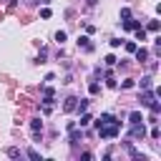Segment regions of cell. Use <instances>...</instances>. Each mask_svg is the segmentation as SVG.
<instances>
[{"mask_svg":"<svg viewBox=\"0 0 161 161\" xmlns=\"http://www.w3.org/2000/svg\"><path fill=\"white\" fill-rule=\"evenodd\" d=\"M118 133H121V121H118V118H116L113 123H108V126H101V128H98V136H101V138H116Z\"/></svg>","mask_w":161,"mask_h":161,"instance_id":"cell-1","label":"cell"},{"mask_svg":"<svg viewBox=\"0 0 161 161\" xmlns=\"http://www.w3.org/2000/svg\"><path fill=\"white\" fill-rule=\"evenodd\" d=\"M131 138H146V128H143V121L141 123H131Z\"/></svg>","mask_w":161,"mask_h":161,"instance_id":"cell-2","label":"cell"},{"mask_svg":"<svg viewBox=\"0 0 161 161\" xmlns=\"http://www.w3.org/2000/svg\"><path fill=\"white\" fill-rule=\"evenodd\" d=\"M153 96H156V91H146V88H143V93H141L138 103H141V106H148V103L153 101Z\"/></svg>","mask_w":161,"mask_h":161,"instance_id":"cell-3","label":"cell"},{"mask_svg":"<svg viewBox=\"0 0 161 161\" xmlns=\"http://www.w3.org/2000/svg\"><path fill=\"white\" fill-rule=\"evenodd\" d=\"M113 121H116V116H113V113H103V116L96 121V128H101V126H108V123H113Z\"/></svg>","mask_w":161,"mask_h":161,"instance_id":"cell-4","label":"cell"},{"mask_svg":"<svg viewBox=\"0 0 161 161\" xmlns=\"http://www.w3.org/2000/svg\"><path fill=\"white\" fill-rule=\"evenodd\" d=\"M80 138H83V131H78L75 126H73V128H68V141H70V143H78Z\"/></svg>","mask_w":161,"mask_h":161,"instance_id":"cell-5","label":"cell"},{"mask_svg":"<svg viewBox=\"0 0 161 161\" xmlns=\"http://www.w3.org/2000/svg\"><path fill=\"white\" fill-rule=\"evenodd\" d=\"M78 48H83L86 53H91V50H93V43H91L86 35H80V38H78Z\"/></svg>","mask_w":161,"mask_h":161,"instance_id":"cell-6","label":"cell"},{"mask_svg":"<svg viewBox=\"0 0 161 161\" xmlns=\"http://www.w3.org/2000/svg\"><path fill=\"white\" fill-rule=\"evenodd\" d=\"M133 53H136V60H138V63H146V60H148V50H146V48H138V45H136Z\"/></svg>","mask_w":161,"mask_h":161,"instance_id":"cell-7","label":"cell"},{"mask_svg":"<svg viewBox=\"0 0 161 161\" xmlns=\"http://www.w3.org/2000/svg\"><path fill=\"white\" fill-rule=\"evenodd\" d=\"M75 103H78V98H73V96H70V98H65V103H63V111H65V113L75 111Z\"/></svg>","mask_w":161,"mask_h":161,"instance_id":"cell-8","label":"cell"},{"mask_svg":"<svg viewBox=\"0 0 161 161\" xmlns=\"http://www.w3.org/2000/svg\"><path fill=\"white\" fill-rule=\"evenodd\" d=\"M30 131L38 136V133L43 131V121H40V118H30Z\"/></svg>","mask_w":161,"mask_h":161,"instance_id":"cell-9","label":"cell"},{"mask_svg":"<svg viewBox=\"0 0 161 161\" xmlns=\"http://www.w3.org/2000/svg\"><path fill=\"white\" fill-rule=\"evenodd\" d=\"M141 121H143V116H141L138 111H131V113H128V123H141Z\"/></svg>","mask_w":161,"mask_h":161,"instance_id":"cell-10","label":"cell"},{"mask_svg":"<svg viewBox=\"0 0 161 161\" xmlns=\"http://www.w3.org/2000/svg\"><path fill=\"white\" fill-rule=\"evenodd\" d=\"M138 25H141V23H136V20H131V18H128V20H123V30H136Z\"/></svg>","mask_w":161,"mask_h":161,"instance_id":"cell-11","label":"cell"},{"mask_svg":"<svg viewBox=\"0 0 161 161\" xmlns=\"http://www.w3.org/2000/svg\"><path fill=\"white\" fill-rule=\"evenodd\" d=\"M86 108H88V101H86V98H80V101L75 103V111H78V113H83Z\"/></svg>","mask_w":161,"mask_h":161,"instance_id":"cell-12","label":"cell"},{"mask_svg":"<svg viewBox=\"0 0 161 161\" xmlns=\"http://www.w3.org/2000/svg\"><path fill=\"white\" fill-rule=\"evenodd\" d=\"M91 121H93V116H91V113H86V111H83V116H80V128H83V126H88V123H91Z\"/></svg>","mask_w":161,"mask_h":161,"instance_id":"cell-13","label":"cell"},{"mask_svg":"<svg viewBox=\"0 0 161 161\" xmlns=\"http://www.w3.org/2000/svg\"><path fill=\"white\" fill-rule=\"evenodd\" d=\"M65 38H68V35H65V30H58V33H55V40H58V45H63V43H65Z\"/></svg>","mask_w":161,"mask_h":161,"instance_id":"cell-14","label":"cell"},{"mask_svg":"<svg viewBox=\"0 0 161 161\" xmlns=\"http://www.w3.org/2000/svg\"><path fill=\"white\" fill-rule=\"evenodd\" d=\"M133 86H136V83H133V78H126V80L121 83V88H123V91H128V88H133Z\"/></svg>","mask_w":161,"mask_h":161,"instance_id":"cell-15","label":"cell"},{"mask_svg":"<svg viewBox=\"0 0 161 161\" xmlns=\"http://www.w3.org/2000/svg\"><path fill=\"white\" fill-rule=\"evenodd\" d=\"M136 38H138V40H146V30H143V28H141V25H138V28H136Z\"/></svg>","mask_w":161,"mask_h":161,"instance_id":"cell-16","label":"cell"},{"mask_svg":"<svg viewBox=\"0 0 161 161\" xmlns=\"http://www.w3.org/2000/svg\"><path fill=\"white\" fill-rule=\"evenodd\" d=\"M148 30L156 33V30H158V20H148Z\"/></svg>","mask_w":161,"mask_h":161,"instance_id":"cell-17","label":"cell"},{"mask_svg":"<svg viewBox=\"0 0 161 161\" xmlns=\"http://www.w3.org/2000/svg\"><path fill=\"white\" fill-rule=\"evenodd\" d=\"M141 88H151V75H146V78H141Z\"/></svg>","mask_w":161,"mask_h":161,"instance_id":"cell-18","label":"cell"},{"mask_svg":"<svg viewBox=\"0 0 161 161\" xmlns=\"http://www.w3.org/2000/svg\"><path fill=\"white\" fill-rule=\"evenodd\" d=\"M88 91H91L93 96H98V93H101V86H98V83H91V88H88Z\"/></svg>","mask_w":161,"mask_h":161,"instance_id":"cell-19","label":"cell"},{"mask_svg":"<svg viewBox=\"0 0 161 161\" xmlns=\"http://www.w3.org/2000/svg\"><path fill=\"white\" fill-rule=\"evenodd\" d=\"M123 48H126L128 53H133V50H136V43H131V40H128V43H123Z\"/></svg>","mask_w":161,"mask_h":161,"instance_id":"cell-20","label":"cell"},{"mask_svg":"<svg viewBox=\"0 0 161 161\" xmlns=\"http://www.w3.org/2000/svg\"><path fill=\"white\" fill-rule=\"evenodd\" d=\"M121 18H123V20H128V18H131V10H128V8H123V10H121Z\"/></svg>","mask_w":161,"mask_h":161,"instance_id":"cell-21","label":"cell"},{"mask_svg":"<svg viewBox=\"0 0 161 161\" xmlns=\"http://www.w3.org/2000/svg\"><path fill=\"white\" fill-rule=\"evenodd\" d=\"M40 18H45V20H48V18H50V10H48V8H43V10H40Z\"/></svg>","mask_w":161,"mask_h":161,"instance_id":"cell-22","label":"cell"},{"mask_svg":"<svg viewBox=\"0 0 161 161\" xmlns=\"http://www.w3.org/2000/svg\"><path fill=\"white\" fill-rule=\"evenodd\" d=\"M45 55H48V53H45V48H40V55H38V60H40V63H45Z\"/></svg>","mask_w":161,"mask_h":161,"instance_id":"cell-23","label":"cell"},{"mask_svg":"<svg viewBox=\"0 0 161 161\" xmlns=\"http://www.w3.org/2000/svg\"><path fill=\"white\" fill-rule=\"evenodd\" d=\"M116 63V55H106V65H113Z\"/></svg>","mask_w":161,"mask_h":161,"instance_id":"cell-24","label":"cell"},{"mask_svg":"<svg viewBox=\"0 0 161 161\" xmlns=\"http://www.w3.org/2000/svg\"><path fill=\"white\" fill-rule=\"evenodd\" d=\"M106 86H108V88H116V80L111 78V73H108V80H106Z\"/></svg>","mask_w":161,"mask_h":161,"instance_id":"cell-25","label":"cell"},{"mask_svg":"<svg viewBox=\"0 0 161 161\" xmlns=\"http://www.w3.org/2000/svg\"><path fill=\"white\" fill-rule=\"evenodd\" d=\"M8 156H13V158H15V156H20V151H18V148H8Z\"/></svg>","mask_w":161,"mask_h":161,"instance_id":"cell-26","label":"cell"},{"mask_svg":"<svg viewBox=\"0 0 161 161\" xmlns=\"http://www.w3.org/2000/svg\"><path fill=\"white\" fill-rule=\"evenodd\" d=\"M30 5H40V0H30Z\"/></svg>","mask_w":161,"mask_h":161,"instance_id":"cell-27","label":"cell"},{"mask_svg":"<svg viewBox=\"0 0 161 161\" xmlns=\"http://www.w3.org/2000/svg\"><path fill=\"white\" fill-rule=\"evenodd\" d=\"M86 3H88V5H96V3H98V0H86Z\"/></svg>","mask_w":161,"mask_h":161,"instance_id":"cell-28","label":"cell"},{"mask_svg":"<svg viewBox=\"0 0 161 161\" xmlns=\"http://www.w3.org/2000/svg\"><path fill=\"white\" fill-rule=\"evenodd\" d=\"M48 3H50V0H40V5H48Z\"/></svg>","mask_w":161,"mask_h":161,"instance_id":"cell-29","label":"cell"}]
</instances>
